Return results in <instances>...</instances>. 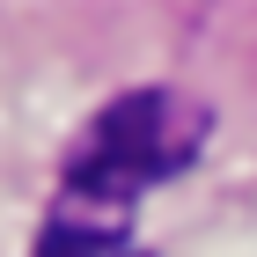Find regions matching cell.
Segmentation results:
<instances>
[{
  "mask_svg": "<svg viewBox=\"0 0 257 257\" xmlns=\"http://www.w3.org/2000/svg\"><path fill=\"white\" fill-rule=\"evenodd\" d=\"M37 257H140L125 235H110V228H81V220H52L37 235Z\"/></svg>",
  "mask_w": 257,
  "mask_h": 257,
  "instance_id": "7a4b0ae2",
  "label": "cell"
},
{
  "mask_svg": "<svg viewBox=\"0 0 257 257\" xmlns=\"http://www.w3.org/2000/svg\"><path fill=\"white\" fill-rule=\"evenodd\" d=\"M206 133H213L206 103L177 96V88H133V96L103 103L96 118H88V133L74 140L66 191L96 198V206H125V198L169 184L206 147Z\"/></svg>",
  "mask_w": 257,
  "mask_h": 257,
  "instance_id": "6da1fadb",
  "label": "cell"
}]
</instances>
